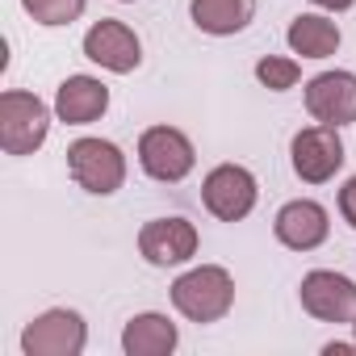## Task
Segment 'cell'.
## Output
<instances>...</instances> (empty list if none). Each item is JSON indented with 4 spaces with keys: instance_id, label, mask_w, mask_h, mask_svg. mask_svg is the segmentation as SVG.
Instances as JSON below:
<instances>
[{
    "instance_id": "cell-1",
    "label": "cell",
    "mask_w": 356,
    "mask_h": 356,
    "mask_svg": "<svg viewBox=\"0 0 356 356\" xmlns=\"http://www.w3.org/2000/svg\"><path fill=\"white\" fill-rule=\"evenodd\" d=\"M172 306L181 310L189 323H218L235 306V281L218 264L189 268L185 277L172 281Z\"/></svg>"
},
{
    "instance_id": "cell-2",
    "label": "cell",
    "mask_w": 356,
    "mask_h": 356,
    "mask_svg": "<svg viewBox=\"0 0 356 356\" xmlns=\"http://www.w3.org/2000/svg\"><path fill=\"white\" fill-rule=\"evenodd\" d=\"M67 172L84 193L109 197L126 185V155L109 138H76L67 147Z\"/></svg>"
},
{
    "instance_id": "cell-3",
    "label": "cell",
    "mask_w": 356,
    "mask_h": 356,
    "mask_svg": "<svg viewBox=\"0 0 356 356\" xmlns=\"http://www.w3.org/2000/svg\"><path fill=\"white\" fill-rule=\"evenodd\" d=\"M51 134V109L34 92H5L0 97V147L9 155H34Z\"/></svg>"
},
{
    "instance_id": "cell-4",
    "label": "cell",
    "mask_w": 356,
    "mask_h": 356,
    "mask_svg": "<svg viewBox=\"0 0 356 356\" xmlns=\"http://www.w3.org/2000/svg\"><path fill=\"white\" fill-rule=\"evenodd\" d=\"M138 163H143V172L151 176V181L176 185V181H185V176L193 172L197 151H193V143H189L185 130H176V126H151L138 138Z\"/></svg>"
},
{
    "instance_id": "cell-5",
    "label": "cell",
    "mask_w": 356,
    "mask_h": 356,
    "mask_svg": "<svg viewBox=\"0 0 356 356\" xmlns=\"http://www.w3.org/2000/svg\"><path fill=\"white\" fill-rule=\"evenodd\" d=\"M256 197H260V185H256V176L243 163H218L206 176V185H202V202H206V210L218 222L248 218L256 210Z\"/></svg>"
},
{
    "instance_id": "cell-6",
    "label": "cell",
    "mask_w": 356,
    "mask_h": 356,
    "mask_svg": "<svg viewBox=\"0 0 356 356\" xmlns=\"http://www.w3.org/2000/svg\"><path fill=\"white\" fill-rule=\"evenodd\" d=\"M302 310L314 314L318 323H356V281L331 268H314L298 285Z\"/></svg>"
},
{
    "instance_id": "cell-7",
    "label": "cell",
    "mask_w": 356,
    "mask_h": 356,
    "mask_svg": "<svg viewBox=\"0 0 356 356\" xmlns=\"http://www.w3.org/2000/svg\"><path fill=\"white\" fill-rule=\"evenodd\" d=\"M293 155V172L302 176L306 185H323L343 168V143H339V126H306L293 134L289 143Z\"/></svg>"
},
{
    "instance_id": "cell-8",
    "label": "cell",
    "mask_w": 356,
    "mask_h": 356,
    "mask_svg": "<svg viewBox=\"0 0 356 356\" xmlns=\"http://www.w3.org/2000/svg\"><path fill=\"white\" fill-rule=\"evenodd\" d=\"M84 339L88 331L76 310H47L22 331V352L26 356H80Z\"/></svg>"
},
{
    "instance_id": "cell-9",
    "label": "cell",
    "mask_w": 356,
    "mask_h": 356,
    "mask_svg": "<svg viewBox=\"0 0 356 356\" xmlns=\"http://www.w3.org/2000/svg\"><path fill=\"white\" fill-rule=\"evenodd\" d=\"M138 252L155 268H172L197 256V227L189 218H151L138 231Z\"/></svg>"
},
{
    "instance_id": "cell-10",
    "label": "cell",
    "mask_w": 356,
    "mask_h": 356,
    "mask_svg": "<svg viewBox=\"0 0 356 356\" xmlns=\"http://www.w3.org/2000/svg\"><path fill=\"white\" fill-rule=\"evenodd\" d=\"M84 55H88L92 63H101L105 72L126 76V72H134V67L143 63V42H138V34H134L126 22L101 17V22L84 34Z\"/></svg>"
},
{
    "instance_id": "cell-11",
    "label": "cell",
    "mask_w": 356,
    "mask_h": 356,
    "mask_svg": "<svg viewBox=\"0 0 356 356\" xmlns=\"http://www.w3.org/2000/svg\"><path fill=\"white\" fill-rule=\"evenodd\" d=\"M306 113L323 126L356 122V76L352 72H323L306 84Z\"/></svg>"
},
{
    "instance_id": "cell-12",
    "label": "cell",
    "mask_w": 356,
    "mask_h": 356,
    "mask_svg": "<svg viewBox=\"0 0 356 356\" xmlns=\"http://www.w3.org/2000/svg\"><path fill=\"white\" fill-rule=\"evenodd\" d=\"M273 231H277V239H281L289 252H314V248L331 235V222H327V210H323L318 202L298 197V202H285V206L277 210Z\"/></svg>"
},
{
    "instance_id": "cell-13",
    "label": "cell",
    "mask_w": 356,
    "mask_h": 356,
    "mask_svg": "<svg viewBox=\"0 0 356 356\" xmlns=\"http://www.w3.org/2000/svg\"><path fill=\"white\" fill-rule=\"evenodd\" d=\"M109 109V88L97 76H67L55 92V113L67 126H88Z\"/></svg>"
},
{
    "instance_id": "cell-14",
    "label": "cell",
    "mask_w": 356,
    "mask_h": 356,
    "mask_svg": "<svg viewBox=\"0 0 356 356\" xmlns=\"http://www.w3.org/2000/svg\"><path fill=\"white\" fill-rule=\"evenodd\" d=\"M181 339L176 323L168 314H134L122 331V348L126 356H168Z\"/></svg>"
},
{
    "instance_id": "cell-15",
    "label": "cell",
    "mask_w": 356,
    "mask_h": 356,
    "mask_svg": "<svg viewBox=\"0 0 356 356\" xmlns=\"http://www.w3.org/2000/svg\"><path fill=\"white\" fill-rule=\"evenodd\" d=\"M189 13H193V26H197L202 34L227 38V34H239V30L252 26L256 0H193Z\"/></svg>"
},
{
    "instance_id": "cell-16",
    "label": "cell",
    "mask_w": 356,
    "mask_h": 356,
    "mask_svg": "<svg viewBox=\"0 0 356 356\" xmlns=\"http://www.w3.org/2000/svg\"><path fill=\"white\" fill-rule=\"evenodd\" d=\"M285 38L293 47V55H302V59H331L339 51V26L331 17H318V13L293 17Z\"/></svg>"
},
{
    "instance_id": "cell-17",
    "label": "cell",
    "mask_w": 356,
    "mask_h": 356,
    "mask_svg": "<svg viewBox=\"0 0 356 356\" xmlns=\"http://www.w3.org/2000/svg\"><path fill=\"white\" fill-rule=\"evenodd\" d=\"M88 0H22V9L38 22V26H72L84 13Z\"/></svg>"
},
{
    "instance_id": "cell-18",
    "label": "cell",
    "mask_w": 356,
    "mask_h": 356,
    "mask_svg": "<svg viewBox=\"0 0 356 356\" xmlns=\"http://www.w3.org/2000/svg\"><path fill=\"white\" fill-rule=\"evenodd\" d=\"M298 76H302V67H298L293 59H281V55H264V59L256 63V80H260L264 88H273V92L293 88Z\"/></svg>"
},
{
    "instance_id": "cell-19",
    "label": "cell",
    "mask_w": 356,
    "mask_h": 356,
    "mask_svg": "<svg viewBox=\"0 0 356 356\" xmlns=\"http://www.w3.org/2000/svg\"><path fill=\"white\" fill-rule=\"evenodd\" d=\"M339 214H343V222L356 231V176H348V185L339 189Z\"/></svg>"
},
{
    "instance_id": "cell-20",
    "label": "cell",
    "mask_w": 356,
    "mask_h": 356,
    "mask_svg": "<svg viewBox=\"0 0 356 356\" xmlns=\"http://www.w3.org/2000/svg\"><path fill=\"white\" fill-rule=\"evenodd\" d=\"M314 5H323V9H331V13H339V9H352L356 0H314Z\"/></svg>"
},
{
    "instance_id": "cell-21",
    "label": "cell",
    "mask_w": 356,
    "mask_h": 356,
    "mask_svg": "<svg viewBox=\"0 0 356 356\" xmlns=\"http://www.w3.org/2000/svg\"><path fill=\"white\" fill-rule=\"evenodd\" d=\"M352 348H356V339H352V343H327L323 352H327V356H348Z\"/></svg>"
},
{
    "instance_id": "cell-22",
    "label": "cell",
    "mask_w": 356,
    "mask_h": 356,
    "mask_svg": "<svg viewBox=\"0 0 356 356\" xmlns=\"http://www.w3.org/2000/svg\"><path fill=\"white\" fill-rule=\"evenodd\" d=\"M126 5H130V0H126Z\"/></svg>"
},
{
    "instance_id": "cell-23",
    "label": "cell",
    "mask_w": 356,
    "mask_h": 356,
    "mask_svg": "<svg viewBox=\"0 0 356 356\" xmlns=\"http://www.w3.org/2000/svg\"><path fill=\"white\" fill-rule=\"evenodd\" d=\"M352 327H356V323H352Z\"/></svg>"
}]
</instances>
